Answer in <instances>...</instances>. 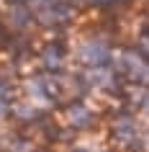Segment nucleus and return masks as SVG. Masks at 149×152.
<instances>
[{
    "label": "nucleus",
    "mask_w": 149,
    "mask_h": 152,
    "mask_svg": "<svg viewBox=\"0 0 149 152\" xmlns=\"http://www.w3.org/2000/svg\"><path fill=\"white\" fill-rule=\"evenodd\" d=\"M147 142H149V139H147Z\"/></svg>",
    "instance_id": "obj_5"
},
{
    "label": "nucleus",
    "mask_w": 149,
    "mask_h": 152,
    "mask_svg": "<svg viewBox=\"0 0 149 152\" xmlns=\"http://www.w3.org/2000/svg\"><path fill=\"white\" fill-rule=\"evenodd\" d=\"M8 28L13 31H26L33 21V10L26 3H8Z\"/></svg>",
    "instance_id": "obj_2"
},
{
    "label": "nucleus",
    "mask_w": 149,
    "mask_h": 152,
    "mask_svg": "<svg viewBox=\"0 0 149 152\" xmlns=\"http://www.w3.org/2000/svg\"><path fill=\"white\" fill-rule=\"evenodd\" d=\"M62 62H64V44L62 41H49L44 52H41V64L47 72H62Z\"/></svg>",
    "instance_id": "obj_4"
},
{
    "label": "nucleus",
    "mask_w": 149,
    "mask_h": 152,
    "mask_svg": "<svg viewBox=\"0 0 149 152\" xmlns=\"http://www.w3.org/2000/svg\"><path fill=\"white\" fill-rule=\"evenodd\" d=\"M80 59H82L87 67H110V47H108V41H100V39L85 41L82 49H80Z\"/></svg>",
    "instance_id": "obj_1"
},
{
    "label": "nucleus",
    "mask_w": 149,
    "mask_h": 152,
    "mask_svg": "<svg viewBox=\"0 0 149 152\" xmlns=\"http://www.w3.org/2000/svg\"><path fill=\"white\" fill-rule=\"evenodd\" d=\"M67 116H70V126L77 132V129H90L95 121V113L87 108V106H82V101H70L67 103Z\"/></svg>",
    "instance_id": "obj_3"
}]
</instances>
